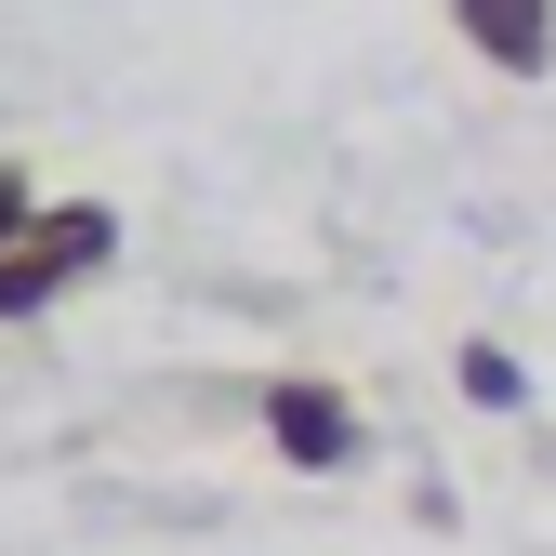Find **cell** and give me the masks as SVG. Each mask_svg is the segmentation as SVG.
I'll return each instance as SVG.
<instances>
[{"label": "cell", "instance_id": "3957f363", "mask_svg": "<svg viewBox=\"0 0 556 556\" xmlns=\"http://www.w3.org/2000/svg\"><path fill=\"white\" fill-rule=\"evenodd\" d=\"M451 40L491 80H556V0H451Z\"/></svg>", "mask_w": 556, "mask_h": 556}, {"label": "cell", "instance_id": "6da1fadb", "mask_svg": "<svg viewBox=\"0 0 556 556\" xmlns=\"http://www.w3.org/2000/svg\"><path fill=\"white\" fill-rule=\"evenodd\" d=\"M106 265H119V213L106 199H40L27 239L0 252V318H53L66 292H93Z\"/></svg>", "mask_w": 556, "mask_h": 556}, {"label": "cell", "instance_id": "7a4b0ae2", "mask_svg": "<svg viewBox=\"0 0 556 556\" xmlns=\"http://www.w3.org/2000/svg\"><path fill=\"white\" fill-rule=\"evenodd\" d=\"M265 451L292 464V477H344V464H371V425H358V397H344L331 371H265Z\"/></svg>", "mask_w": 556, "mask_h": 556}, {"label": "cell", "instance_id": "277c9868", "mask_svg": "<svg viewBox=\"0 0 556 556\" xmlns=\"http://www.w3.org/2000/svg\"><path fill=\"white\" fill-rule=\"evenodd\" d=\"M451 384H464L477 410H530V371H517V344H491V331H477V344H451Z\"/></svg>", "mask_w": 556, "mask_h": 556}, {"label": "cell", "instance_id": "5b68a950", "mask_svg": "<svg viewBox=\"0 0 556 556\" xmlns=\"http://www.w3.org/2000/svg\"><path fill=\"white\" fill-rule=\"evenodd\" d=\"M27 213H40V173H27V160H0V252L27 239Z\"/></svg>", "mask_w": 556, "mask_h": 556}]
</instances>
